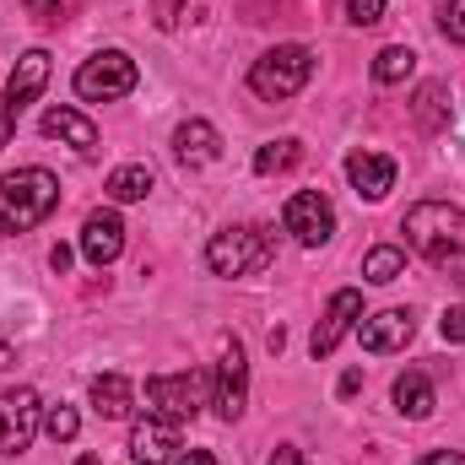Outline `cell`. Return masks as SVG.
<instances>
[{"instance_id":"6da1fadb","label":"cell","mask_w":465,"mask_h":465,"mask_svg":"<svg viewBox=\"0 0 465 465\" xmlns=\"http://www.w3.org/2000/svg\"><path fill=\"white\" fill-rule=\"evenodd\" d=\"M406 238L411 249L450 282L465 287V212L450 201H417L406 212Z\"/></svg>"},{"instance_id":"7a4b0ae2","label":"cell","mask_w":465,"mask_h":465,"mask_svg":"<svg viewBox=\"0 0 465 465\" xmlns=\"http://www.w3.org/2000/svg\"><path fill=\"white\" fill-rule=\"evenodd\" d=\"M60 206V179L49 168H16L0 179V232L38 228Z\"/></svg>"},{"instance_id":"3957f363","label":"cell","mask_w":465,"mask_h":465,"mask_svg":"<svg viewBox=\"0 0 465 465\" xmlns=\"http://www.w3.org/2000/svg\"><path fill=\"white\" fill-rule=\"evenodd\" d=\"M309 76H314V49H303V44H276L271 54H260V60L249 65V87H254V98H265V104L298 98V93L309 87Z\"/></svg>"},{"instance_id":"277c9868","label":"cell","mask_w":465,"mask_h":465,"mask_svg":"<svg viewBox=\"0 0 465 465\" xmlns=\"http://www.w3.org/2000/svg\"><path fill=\"white\" fill-rule=\"evenodd\" d=\"M271 254H276V238H271V228H260V223L223 228V232H212V243H206V265L217 276H254V271L271 265Z\"/></svg>"},{"instance_id":"5b68a950","label":"cell","mask_w":465,"mask_h":465,"mask_svg":"<svg viewBox=\"0 0 465 465\" xmlns=\"http://www.w3.org/2000/svg\"><path fill=\"white\" fill-rule=\"evenodd\" d=\"M206 395H212V373H201V368L146 379V411H152V417H168V422H179V428L206 406Z\"/></svg>"},{"instance_id":"8992f818","label":"cell","mask_w":465,"mask_h":465,"mask_svg":"<svg viewBox=\"0 0 465 465\" xmlns=\"http://www.w3.org/2000/svg\"><path fill=\"white\" fill-rule=\"evenodd\" d=\"M124 93H135V60L124 49H98L93 60L76 65V98L87 104H114Z\"/></svg>"},{"instance_id":"52a82bcc","label":"cell","mask_w":465,"mask_h":465,"mask_svg":"<svg viewBox=\"0 0 465 465\" xmlns=\"http://www.w3.org/2000/svg\"><path fill=\"white\" fill-rule=\"evenodd\" d=\"M44 87H49V54H44V49H27V54L16 60V71L5 76V98H0V146L11 141L22 109H27Z\"/></svg>"},{"instance_id":"ba28073f","label":"cell","mask_w":465,"mask_h":465,"mask_svg":"<svg viewBox=\"0 0 465 465\" xmlns=\"http://www.w3.org/2000/svg\"><path fill=\"white\" fill-rule=\"evenodd\" d=\"M38 428H44V401H38V390H27V384L5 390V395H0V455H22Z\"/></svg>"},{"instance_id":"9c48e42d","label":"cell","mask_w":465,"mask_h":465,"mask_svg":"<svg viewBox=\"0 0 465 465\" xmlns=\"http://www.w3.org/2000/svg\"><path fill=\"white\" fill-rule=\"evenodd\" d=\"M243 401H249V357L238 347V336H228L223 357H217V373H212V406H217L223 422H238Z\"/></svg>"},{"instance_id":"30bf717a","label":"cell","mask_w":465,"mask_h":465,"mask_svg":"<svg viewBox=\"0 0 465 465\" xmlns=\"http://www.w3.org/2000/svg\"><path fill=\"white\" fill-rule=\"evenodd\" d=\"M282 228L292 232L303 249H320V243L336 238V206H331L320 190H298V195L287 201V212H282Z\"/></svg>"},{"instance_id":"8fae6325","label":"cell","mask_w":465,"mask_h":465,"mask_svg":"<svg viewBox=\"0 0 465 465\" xmlns=\"http://www.w3.org/2000/svg\"><path fill=\"white\" fill-rule=\"evenodd\" d=\"M130 460L135 465H173L179 460V422L146 411V417L130 428Z\"/></svg>"},{"instance_id":"7c38bea8","label":"cell","mask_w":465,"mask_h":465,"mask_svg":"<svg viewBox=\"0 0 465 465\" xmlns=\"http://www.w3.org/2000/svg\"><path fill=\"white\" fill-rule=\"evenodd\" d=\"M357 320H362V292L341 287V292L325 303V314H320V325H314V336H309V351H314V357H331Z\"/></svg>"},{"instance_id":"4fadbf2b","label":"cell","mask_w":465,"mask_h":465,"mask_svg":"<svg viewBox=\"0 0 465 465\" xmlns=\"http://www.w3.org/2000/svg\"><path fill=\"white\" fill-rule=\"evenodd\" d=\"M417 336V320H411V309H379V314H368L362 325H357V341L362 351H401L406 341Z\"/></svg>"},{"instance_id":"5bb4252c","label":"cell","mask_w":465,"mask_h":465,"mask_svg":"<svg viewBox=\"0 0 465 465\" xmlns=\"http://www.w3.org/2000/svg\"><path fill=\"white\" fill-rule=\"evenodd\" d=\"M119 254H124V223H119V212H93L82 223V260L104 271V265H114Z\"/></svg>"},{"instance_id":"9a60e30c","label":"cell","mask_w":465,"mask_h":465,"mask_svg":"<svg viewBox=\"0 0 465 465\" xmlns=\"http://www.w3.org/2000/svg\"><path fill=\"white\" fill-rule=\"evenodd\" d=\"M173 157H179L184 168H212V163L223 157L217 124H212V119H184V124L173 130Z\"/></svg>"},{"instance_id":"2e32d148","label":"cell","mask_w":465,"mask_h":465,"mask_svg":"<svg viewBox=\"0 0 465 465\" xmlns=\"http://www.w3.org/2000/svg\"><path fill=\"white\" fill-rule=\"evenodd\" d=\"M347 179H351V190H357L362 201H384V195L395 190V163L379 157V152H351Z\"/></svg>"},{"instance_id":"e0dca14e","label":"cell","mask_w":465,"mask_h":465,"mask_svg":"<svg viewBox=\"0 0 465 465\" xmlns=\"http://www.w3.org/2000/svg\"><path fill=\"white\" fill-rule=\"evenodd\" d=\"M44 135L49 141H60V146H71V152H98V124L82 114V109H49L44 114Z\"/></svg>"},{"instance_id":"ac0fdd59","label":"cell","mask_w":465,"mask_h":465,"mask_svg":"<svg viewBox=\"0 0 465 465\" xmlns=\"http://www.w3.org/2000/svg\"><path fill=\"white\" fill-rule=\"evenodd\" d=\"M433 406H439V395H433V379L428 373H401L395 379V411L401 417H411V422H428L433 417Z\"/></svg>"},{"instance_id":"d6986e66","label":"cell","mask_w":465,"mask_h":465,"mask_svg":"<svg viewBox=\"0 0 465 465\" xmlns=\"http://www.w3.org/2000/svg\"><path fill=\"white\" fill-rule=\"evenodd\" d=\"M93 406H98V417H109V422L130 417V411H135V384H130L124 373H98V379H93Z\"/></svg>"},{"instance_id":"ffe728a7","label":"cell","mask_w":465,"mask_h":465,"mask_svg":"<svg viewBox=\"0 0 465 465\" xmlns=\"http://www.w3.org/2000/svg\"><path fill=\"white\" fill-rule=\"evenodd\" d=\"M152 190H157V179H152V168H146V163H124V168L109 173V201H114V206L146 201Z\"/></svg>"},{"instance_id":"44dd1931","label":"cell","mask_w":465,"mask_h":465,"mask_svg":"<svg viewBox=\"0 0 465 465\" xmlns=\"http://www.w3.org/2000/svg\"><path fill=\"white\" fill-rule=\"evenodd\" d=\"M298 163H303V141H298V135L265 141V146L254 152V173H287V168H298Z\"/></svg>"},{"instance_id":"7402d4cb","label":"cell","mask_w":465,"mask_h":465,"mask_svg":"<svg viewBox=\"0 0 465 465\" xmlns=\"http://www.w3.org/2000/svg\"><path fill=\"white\" fill-rule=\"evenodd\" d=\"M411 71H417V54H411L406 44H390V49H379V54H373V82H384V87L406 82Z\"/></svg>"},{"instance_id":"603a6c76","label":"cell","mask_w":465,"mask_h":465,"mask_svg":"<svg viewBox=\"0 0 465 465\" xmlns=\"http://www.w3.org/2000/svg\"><path fill=\"white\" fill-rule=\"evenodd\" d=\"M401 271H406V254H401L395 243H379V249H368V260H362V276H368L373 287L401 282Z\"/></svg>"},{"instance_id":"cb8c5ba5","label":"cell","mask_w":465,"mask_h":465,"mask_svg":"<svg viewBox=\"0 0 465 465\" xmlns=\"http://www.w3.org/2000/svg\"><path fill=\"white\" fill-rule=\"evenodd\" d=\"M44 433L54 439V444H71L76 433H82V417H76V406H44Z\"/></svg>"},{"instance_id":"d4e9b609","label":"cell","mask_w":465,"mask_h":465,"mask_svg":"<svg viewBox=\"0 0 465 465\" xmlns=\"http://www.w3.org/2000/svg\"><path fill=\"white\" fill-rule=\"evenodd\" d=\"M417 119H422L428 130H439V124L450 119V104H444V82H428V87L417 93Z\"/></svg>"},{"instance_id":"484cf974","label":"cell","mask_w":465,"mask_h":465,"mask_svg":"<svg viewBox=\"0 0 465 465\" xmlns=\"http://www.w3.org/2000/svg\"><path fill=\"white\" fill-rule=\"evenodd\" d=\"M439 27H444V38H450V44H465V0H444Z\"/></svg>"},{"instance_id":"4316f807","label":"cell","mask_w":465,"mask_h":465,"mask_svg":"<svg viewBox=\"0 0 465 465\" xmlns=\"http://www.w3.org/2000/svg\"><path fill=\"white\" fill-rule=\"evenodd\" d=\"M384 5L390 0H347V22L351 27H373V22H384Z\"/></svg>"},{"instance_id":"83f0119b","label":"cell","mask_w":465,"mask_h":465,"mask_svg":"<svg viewBox=\"0 0 465 465\" xmlns=\"http://www.w3.org/2000/svg\"><path fill=\"white\" fill-rule=\"evenodd\" d=\"M439 331H444V341H465V303L444 314V325H439Z\"/></svg>"},{"instance_id":"f1b7e54d","label":"cell","mask_w":465,"mask_h":465,"mask_svg":"<svg viewBox=\"0 0 465 465\" xmlns=\"http://www.w3.org/2000/svg\"><path fill=\"white\" fill-rule=\"evenodd\" d=\"M22 5H27L38 22H60V5H65V0H22Z\"/></svg>"},{"instance_id":"f546056e","label":"cell","mask_w":465,"mask_h":465,"mask_svg":"<svg viewBox=\"0 0 465 465\" xmlns=\"http://www.w3.org/2000/svg\"><path fill=\"white\" fill-rule=\"evenodd\" d=\"M271 465H314V460H309L303 450H292V444H282V450L271 455Z\"/></svg>"},{"instance_id":"4dcf8cb0","label":"cell","mask_w":465,"mask_h":465,"mask_svg":"<svg viewBox=\"0 0 465 465\" xmlns=\"http://www.w3.org/2000/svg\"><path fill=\"white\" fill-rule=\"evenodd\" d=\"M417 465H465V455L460 450H433V455H422Z\"/></svg>"},{"instance_id":"1f68e13d","label":"cell","mask_w":465,"mask_h":465,"mask_svg":"<svg viewBox=\"0 0 465 465\" xmlns=\"http://www.w3.org/2000/svg\"><path fill=\"white\" fill-rule=\"evenodd\" d=\"M71 260H76V254H71L65 243H54V254H49V265H54V271H71Z\"/></svg>"},{"instance_id":"d6a6232c","label":"cell","mask_w":465,"mask_h":465,"mask_svg":"<svg viewBox=\"0 0 465 465\" xmlns=\"http://www.w3.org/2000/svg\"><path fill=\"white\" fill-rule=\"evenodd\" d=\"M173 465H217V460H212L206 450H184V455H179V460H173Z\"/></svg>"},{"instance_id":"836d02e7","label":"cell","mask_w":465,"mask_h":465,"mask_svg":"<svg viewBox=\"0 0 465 465\" xmlns=\"http://www.w3.org/2000/svg\"><path fill=\"white\" fill-rule=\"evenodd\" d=\"M357 384H362V373L351 368V373H341V395H357Z\"/></svg>"},{"instance_id":"e575fe53","label":"cell","mask_w":465,"mask_h":465,"mask_svg":"<svg viewBox=\"0 0 465 465\" xmlns=\"http://www.w3.org/2000/svg\"><path fill=\"white\" fill-rule=\"evenodd\" d=\"M0 368H11V347H0Z\"/></svg>"},{"instance_id":"d590c367","label":"cell","mask_w":465,"mask_h":465,"mask_svg":"<svg viewBox=\"0 0 465 465\" xmlns=\"http://www.w3.org/2000/svg\"><path fill=\"white\" fill-rule=\"evenodd\" d=\"M76 465H104V460H98V455H82V460H76Z\"/></svg>"}]
</instances>
